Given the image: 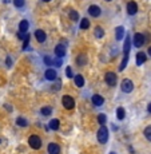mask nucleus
Masks as SVG:
<instances>
[{
	"label": "nucleus",
	"mask_w": 151,
	"mask_h": 154,
	"mask_svg": "<svg viewBox=\"0 0 151 154\" xmlns=\"http://www.w3.org/2000/svg\"><path fill=\"white\" fill-rule=\"evenodd\" d=\"M44 78L47 81H55L56 79V71L54 69H47L44 73Z\"/></svg>",
	"instance_id": "10"
},
{
	"label": "nucleus",
	"mask_w": 151,
	"mask_h": 154,
	"mask_svg": "<svg viewBox=\"0 0 151 154\" xmlns=\"http://www.w3.org/2000/svg\"><path fill=\"white\" fill-rule=\"evenodd\" d=\"M12 62H11V58H7V66H11Z\"/></svg>",
	"instance_id": "35"
},
{
	"label": "nucleus",
	"mask_w": 151,
	"mask_h": 154,
	"mask_svg": "<svg viewBox=\"0 0 151 154\" xmlns=\"http://www.w3.org/2000/svg\"><path fill=\"white\" fill-rule=\"evenodd\" d=\"M96 137H98V141L100 143H106L109 141V129L106 126H100L99 130H98Z\"/></svg>",
	"instance_id": "1"
},
{
	"label": "nucleus",
	"mask_w": 151,
	"mask_h": 154,
	"mask_svg": "<svg viewBox=\"0 0 151 154\" xmlns=\"http://www.w3.org/2000/svg\"><path fill=\"white\" fill-rule=\"evenodd\" d=\"M35 38H36V40H38L39 43H43V42H46L47 35H46V32H44L43 30H36L35 31Z\"/></svg>",
	"instance_id": "12"
},
{
	"label": "nucleus",
	"mask_w": 151,
	"mask_h": 154,
	"mask_svg": "<svg viewBox=\"0 0 151 154\" xmlns=\"http://www.w3.org/2000/svg\"><path fill=\"white\" fill-rule=\"evenodd\" d=\"M88 14L92 18H98V16L102 14V9L99 5H96V4H92V5H90L88 7Z\"/></svg>",
	"instance_id": "7"
},
{
	"label": "nucleus",
	"mask_w": 151,
	"mask_h": 154,
	"mask_svg": "<svg viewBox=\"0 0 151 154\" xmlns=\"http://www.w3.org/2000/svg\"><path fill=\"white\" fill-rule=\"evenodd\" d=\"M74 81H75V85H76L78 87H83V86H84V78L82 77V75H75Z\"/></svg>",
	"instance_id": "21"
},
{
	"label": "nucleus",
	"mask_w": 151,
	"mask_h": 154,
	"mask_svg": "<svg viewBox=\"0 0 151 154\" xmlns=\"http://www.w3.org/2000/svg\"><path fill=\"white\" fill-rule=\"evenodd\" d=\"M110 154H116V153H114V151H111V153H110Z\"/></svg>",
	"instance_id": "39"
},
{
	"label": "nucleus",
	"mask_w": 151,
	"mask_h": 154,
	"mask_svg": "<svg viewBox=\"0 0 151 154\" xmlns=\"http://www.w3.org/2000/svg\"><path fill=\"white\" fill-rule=\"evenodd\" d=\"M28 43H30V35H26V38H24V43H23V50H27Z\"/></svg>",
	"instance_id": "32"
},
{
	"label": "nucleus",
	"mask_w": 151,
	"mask_h": 154,
	"mask_svg": "<svg viewBox=\"0 0 151 154\" xmlns=\"http://www.w3.org/2000/svg\"><path fill=\"white\" fill-rule=\"evenodd\" d=\"M28 27H30V23H28L27 20H22V22L19 23V32L24 35L26 32H27Z\"/></svg>",
	"instance_id": "17"
},
{
	"label": "nucleus",
	"mask_w": 151,
	"mask_h": 154,
	"mask_svg": "<svg viewBox=\"0 0 151 154\" xmlns=\"http://www.w3.org/2000/svg\"><path fill=\"white\" fill-rule=\"evenodd\" d=\"M24 4H26V1H24V0H13V5H15L16 8L24 7Z\"/></svg>",
	"instance_id": "30"
},
{
	"label": "nucleus",
	"mask_w": 151,
	"mask_h": 154,
	"mask_svg": "<svg viewBox=\"0 0 151 154\" xmlns=\"http://www.w3.org/2000/svg\"><path fill=\"white\" fill-rule=\"evenodd\" d=\"M43 1H46V3H47V1H51V0H43Z\"/></svg>",
	"instance_id": "38"
},
{
	"label": "nucleus",
	"mask_w": 151,
	"mask_h": 154,
	"mask_svg": "<svg viewBox=\"0 0 151 154\" xmlns=\"http://www.w3.org/2000/svg\"><path fill=\"white\" fill-rule=\"evenodd\" d=\"M127 62H128V55H123V60L120 63V67H119V71H123L127 66Z\"/></svg>",
	"instance_id": "26"
},
{
	"label": "nucleus",
	"mask_w": 151,
	"mask_h": 154,
	"mask_svg": "<svg viewBox=\"0 0 151 154\" xmlns=\"http://www.w3.org/2000/svg\"><path fill=\"white\" fill-rule=\"evenodd\" d=\"M66 75L68 78H74V73H72V69H71L70 66H68V67H66Z\"/></svg>",
	"instance_id": "31"
},
{
	"label": "nucleus",
	"mask_w": 151,
	"mask_h": 154,
	"mask_svg": "<svg viewBox=\"0 0 151 154\" xmlns=\"http://www.w3.org/2000/svg\"><path fill=\"white\" fill-rule=\"evenodd\" d=\"M104 81L109 86H115L116 82H118V77H116L115 73L109 71V73H106V75H104Z\"/></svg>",
	"instance_id": "5"
},
{
	"label": "nucleus",
	"mask_w": 151,
	"mask_h": 154,
	"mask_svg": "<svg viewBox=\"0 0 151 154\" xmlns=\"http://www.w3.org/2000/svg\"><path fill=\"white\" fill-rule=\"evenodd\" d=\"M54 64L56 66V67H59V66H62V58H56L54 60Z\"/></svg>",
	"instance_id": "34"
},
{
	"label": "nucleus",
	"mask_w": 151,
	"mask_h": 154,
	"mask_svg": "<svg viewBox=\"0 0 151 154\" xmlns=\"http://www.w3.org/2000/svg\"><path fill=\"white\" fill-rule=\"evenodd\" d=\"M68 15H70L71 20H74V22H78V20H79V14H78L76 11H74V9H71Z\"/></svg>",
	"instance_id": "29"
},
{
	"label": "nucleus",
	"mask_w": 151,
	"mask_h": 154,
	"mask_svg": "<svg viewBox=\"0 0 151 154\" xmlns=\"http://www.w3.org/2000/svg\"><path fill=\"white\" fill-rule=\"evenodd\" d=\"M44 63L48 64V66H51V64H54V60H52L50 56H44Z\"/></svg>",
	"instance_id": "33"
},
{
	"label": "nucleus",
	"mask_w": 151,
	"mask_h": 154,
	"mask_svg": "<svg viewBox=\"0 0 151 154\" xmlns=\"http://www.w3.org/2000/svg\"><path fill=\"white\" fill-rule=\"evenodd\" d=\"M120 89H122V91H123V92L128 94V92H131L132 90H134V83H132L131 79L126 78V79H123V82H122V85H120Z\"/></svg>",
	"instance_id": "4"
},
{
	"label": "nucleus",
	"mask_w": 151,
	"mask_h": 154,
	"mask_svg": "<svg viewBox=\"0 0 151 154\" xmlns=\"http://www.w3.org/2000/svg\"><path fill=\"white\" fill-rule=\"evenodd\" d=\"M92 103L95 104V106H102V104L104 103V98L100 95H98V94H95V95H92Z\"/></svg>",
	"instance_id": "15"
},
{
	"label": "nucleus",
	"mask_w": 151,
	"mask_h": 154,
	"mask_svg": "<svg viewBox=\"0 0 151 154\" xmlns=\"http://www.w3.org/2000/svg\"><path fill=\"white\" fill-rule=\"evenodd\" d=\"M138 12V4L135 1H130L127 4V14L128 15H135Z\"/></svg>",
	"instance_id": "9"
},
{
	"label": "nucleus",
	"mask_w": 151,
	"mask_h": 154,
	"mask_svg": "<svg viewBox=\"0 0 151 154\" xmlns=\"http://www.w3.org/2000/svg\"><path fill=\"white\" fill-rule=\"evenodd\" d=\"M28 145L32 147V149H35V150H38V149H40L42 147V139H40V137L39 135H31L30 138H28Z\"/></svg>",
	"instance_id": "2"
},
{
	"label": "nucleus",
	"mask_w": 151,
	"mask_h": 154,
	"mask_svg": "<svg viewBox=\"0 0 151 154\" xmlns=\"http://www.w3.org/2000/svg\"><path fill=\"white\" fill-rule=\"evenodd\" d=\"M76 63L78 66H84L87 63V55L86 54H79L76 56Z\"/></svg>",
	"instance_id": "18"
},
{
	"label": "nucleus",
	"mask_w": 151,
	"mask_h": 154,
	"mask_svg": "<svg viewBox=\"0 0 151 154\" xmlns=\"http://www.w3.org/2000/svg\"><path fill=\"white\" fill-rule=\"evenodd\" d=\"M16 125L20 127H26L28 125V122L26 118H23V117H18V118H16Z\"/></svg>",
	"instance_id": "23"
},
{
	"label": "nucleus",
	"mask_w": 151,
	"mask_h": 154,
	"mask_svg": "<svg viewBox=\"0 0 151 154\" xmlns=\"http://www.w3.org/2000/svg\"><path fill=\"white\" fill-rule=\"evenodd\" d=\"M147 54H148V55H150V56H151V46L148 47V50H147Z\"/></svg>",
	"instance_id": "37"
},
{
	"label": "nucleus",
	"mask_w": 151,
	"mask_h": 154,
	"mask_svg": "<svg viewBox=\"0 0 151 154\" xmlns=\"http://www.w3.org/2000/svg\"><path fill=\"white\" fill-rule=\"evenodd\" d=\"M132 42H134V46L136 47V48H140V47L144 44V42H146V39H144V35L140 34V32H136L135 35H134V39H132Z\"/></svg>",
	"instance_id": "6"
},
{
	"label": "nucleus",
	"mask_w": 151,
	"mask_h": 154,
	"mask_svg": "<svg viewBox=\"0 0 151 154\" xmlns=\"http://www.w3.org/2000/svg\"><path fill=\"white\" fill-rule=\"evenodd\" d=\"M124 36V27L123 26H119V27H116L115 30V39L116 40H122Z\"/></svg>",
	"instance_id": "16"
},
{
	"label": "nucleus",
	"mask_w": 151,
	"mask_h": 154,
	"mask_svg": "<svg viewBox=\"0 0 151 154\" xmlns=\"http://www.w3.org/2000/svg\"><path fill=\"white\" fill-rule=\"evenodd\" d=\"M130 47H131V38L127 35L126 39H124V44H123V55L130 54Z\"/></svg>",
	"instance_id": "11"
},
{
	"label": "nucleus",
	"mask_w": 151,
	"mask_h": 154,
	"mask_svg": "<svg viewBox=\"0 0 151 154\" xmlns=\"http://www.w3.org/2000/svg\"><path fill=\"white\" fill-rule=\"evenodd\" d=\"M147 111H148V113H150V114H151V103H150V104H148V106H147Z\"/></svg>",
	"instance_id": "36"
},
{
	"label": "nucleus",
	"mask_w": 151,
	"mask_h": 154,
	"mask_svg": "<svg viewBox=\"0 0 151 154\" xmlns=\"http://www.w3.org/2000/svg\"><path fill=\"white\" fill-rule=\"evenodd\" d=\"M124 117H126V110L123 107H118L116 109V118L119 121H123Z\"/></svg>",
	"instance_id": "20"
},
{
	"label": "nucleus",
	"mask_w": 151,
	"mask_h": 154,
	"mask_svg": "<svg viewBox=\"0 0 151 154\" xmlns=\"http://www.w3.org/2000/svg\"><path fill=\"white\" fill-rule=\"evenodd\" d=\"M106 1H113V0H106Z\"/></svg>",
	"instance_id": "40"
},
{
	"label": "nucleus",
	"mask_w": 151,
	"mask_h": 154,
	"mask_svg": "<svg viewBox=\"0 0 151 154\" xmlns=\"http://www.w3.org/2000/svg\"><path fill=\"white\" fill-rule=\"evenodd\" d=\"M146 60H147V56H146V54H144V52H142V51H139V52L136 54V64H138V66H142Z\"/></svg>",
	"instance_id": "14"
},
{
	"label": "nucleus",
	"mask_w": 151,
	"mask_h": 154,
	"mask_svg": "<svg viewBox=\"0 0 151 154\" xmlns=\"http://www.w3.org/2000/svg\"><path fill=\"white\" fill-rule=\"evenodd\" d=\"M94 35H95V38L96 39H102L103 36H104V31H103V28L102 27H95V31H94Z\"/></svg>",
	"instance_id": "22"
},
{
	"label": "nucleus",
	"mask_w": 151,
	"mask_h": 154,
	"mask_svg": "<svg viewBox=\"0 0 151 154\" xmlns=\"http://www.w3.org/2000/svg\"><path fill=\"white\" fill-rule=\"evenodd\" d=\"M48 154H60V146H59L58 143L55 142H51L50 145H48Z\"/></svg>",
	"instance_id": "8"
},
{
	"label": "nucleus",
	"mask_w": 151,
	"mask_h": 154,
	"mask_svg": "<svg viewBox=\"0 0 151 154\" xmlns=\"http://www.w3.org/2000/svg\"><path fill=\"white\" fill-rule=\"evenodd\" d=\"M55 54H56L58 58H63L66 55V47L63 46V44H58V46L55 47Z\"/></svg>",
	"instance_id": "13"
},
{
	"label": "nucleus",
	"mask_w": 151,
	"mask_h": 154,
	"mask_svg": "<svg viewBox=\"0 0 151 154\" xmlns=\"http://www.w3.org/2000/svg\"><path fill=\"white\" fill-rule=\"evenodd\" d=\"M40 113H42V115L48 117V115H51V114H52V109L48 107V106H46V107H42V109H40Z\"/></svg>",
	"instance_id": "24"
},
{
	"label": "nucleus",
	"mask_w": 151,
	"mask_h": 154,
	"mask_svg": "<svg viewBox=\"0 0 151 154\" xmlns=\"http://www.w3.org/2000/svg\"><path fill=\"white\" fill-rule=\"evenodd\" d=\"M62 104H63V107L67 109V110H72V109L75 107V100L72 96L64 95L62 98Z\"/></svg>",
	"instance_id": "3"
},
{
	"label": "nucleus",
	"mask_w": 151,
	"mask_h": 154,
	"mask_svg": "<svg viewBox=\"0 0 151 154\" xmlns=\"http://www.w3.org/2000/svg\"><path fill=\"white\" fill-rule=\"evenodd\" d=\"M98 122H99L100 126H104L106 122H107V117H106L104 114H99V115H98Z\"/></svg>",
	"instance_id": "25"
},
{
	"label": "nucleus",
	"mask_w": 151,
	"mask_h": 154,
	"mask_svg": "<svg viewBox=\"0 0 151 154\" xmlns=\"http://www.w3.org/2000/svg\"><path fill=\"white\" fill-rule=\"evenodd\" d=\"M143 134H144V137H146V139L151 142V126H147L146 129H144Z\"/></svg>",
	"instance_id": "27"
},
{
	"label": "nucleus",
	"mask_w": 151,
	"mask_h": 154,
	"mask_svg": "<svg viewBox=\"0 0 151 154\" xmlns=\"http://www.w3.org/2000/svg\"><path fill=\"white\" fill-rule=\"evenodd\" d=\"M90 27V20L88 19H82V22H80V28L82 30H87V28Z\"/></svg>",
	"instance_id": "28"
},
{
	"label": "nucleus",
	"mask_w": 151,
	"mask_h": 154,
	"mask_svg": "<svg viewBox=\"0 0 151 154\" xmlns=\"http://www.w3.org/2000/svg\"><path fill=\"white\" fill-rule=\"evenodd\" d=\"M48 125H50V129H51V130L56 131L59 127H60V121H59V119H51Z\"/></svg>",
	"instance_id": "19"
}]
</instances>
